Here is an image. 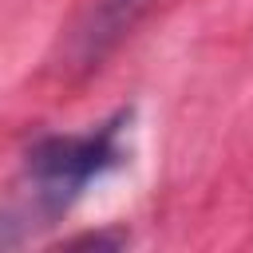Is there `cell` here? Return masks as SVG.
I'll return each mask as SVG.
<instances>
[{"mask_svg":"<svg viewBox=\"0 0 253 253\" xmlns=\"http://www.w3.org/2000/svg\"><path fill=\"white\" fill-rule=\"evenodd\" d=\"M126 130H130V111H119L91 130L40 134L24 154L16 202L8 206L0 229L4 225H51L55 217H63L87 194L91 182L123 166Z\"/></svg>","mask_w":253,"mask_h":253,"instance_id":"obj_1","label":"cell"},{"mask_svg":"<svg viewBox=\"0 0 253 253\" xmlns=\"http://www.w3.org/2000/svg\"><path fill=\"white\" fill-rule=\"evenodd\" d=\"M158 0H91L79 28L67 40V71H95L154 8Z\"/></svg>","mask_w":253,"mask_h":253,"instance_id":"obj_2","label":"cell"}]
</instances>
